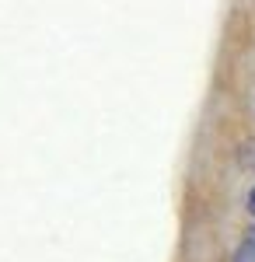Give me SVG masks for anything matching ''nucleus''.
<instances>
[{
    "label": "nucleus",
    "instance_id": "obj_1",
    "mask_svg": "<svg viewBox=\"0 0 255 262\" xmlns=\"http://www.w3.org/2000/svg\"><path fill=\"white\" fill-rule=\"evenodd\" d=\"M248 210H252V213H255V189H252V192H248Z\"/></svg>",
    "mask_w": 255,
    "mask_h": 262
},
{
    "label": "nucleus",
    "instance_id": "obj_2",
    "mask_svg": "<svg viewBox=\"0 0 255 262\" xmlns=\"http://www.w3.org/2000/svg\"><path fill=\"white\" fill-rule=\"evenodd\" d=\"M245 242H248V245H252V248H255V231H252V234H248V238H245Z\"/></svg>",
    "mask_w": 255,
    "mask_h": 262
}]
</instances>
